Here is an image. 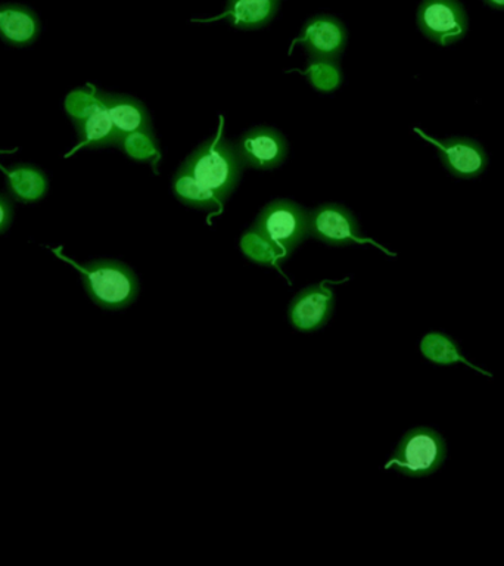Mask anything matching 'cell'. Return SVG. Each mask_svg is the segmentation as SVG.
I'll return each mask as SVG.
<instances>
[{
  "label": "cell",
  "instance_id": "cell-1",
  "mask_svg": "<svg viewBox=\"0 0 504 566\" xmlns=\"http://www.w3.org/2000/svg\"><path fill=\"white\" fill-rule=\"evenodd\" d=\"M55 254L78 270L84 290L97 307L124 310L130 307L139 296V279L133 269L122 261L101 259L87 264H77L60 251H55Z\"/></svg>",
  "mask_w": 504,
  "mask_h": 566
},
{
  "label": "cell",
  "instance_id": "cell-2",
  "mask_svg": "<svg viewBox=\"0 0 504 566\" xmlns=\"http://www.w3.org/2000/svg\"><path fill=\"white\" fill-rule=\"evenodd\" d=\"M193 177L206 185L221 203L230 198L242 179L243 164L234 148L223 136L217 133L211 139L202 142L181 164Z\"/></svg>",
  "mask_w": 504,
  "mask_h": 566
},
{
  "label": "cell",
  "instance_id": "cell-3",
  "mask_svg": "<svg viewBox=\"0 0 504 566\" xmlns=\"http://www.w3.org/2000/svg\"><path fill=\"white\" fill-rule=\"evenodd\" d=\"M65 113L77 132L78 144L70 155L78 149H97L117 146L122 136L111 122L108 111L97 97V87L88 86L69 93L65 99Z\"/></svg>",
  "mask_w": 504,
  "mask_h": 566
},
{
  "label": "cell",
  "instance_id": "cell-4",
  "mask_svg": "<svg viewBox=\"0 0 504 566\" xmlns=\"http://www.w3.org/2000/svg\"><path fill=\"white\" fill-rule=\"evenodd\" d=\"M447 442L435 429L418 427L407 431L385 464V469L410 478L433 475L447 459Z\"/></svg>",
  "mask_w": 504,
  "mask_h": 566
},
{
  "label": "cell",
  "instance_id": "cell-5",
  "mask_svg": "<svg viewBox=\"0 0 504 566\" xmlns=\"http://www.w3.org/2000/svg\"><path fill=\"white\" fill-rule=\"evenodd\" d=\"M252 228L287 259L309 238L308 211L291 199H274L260 211Z\"/></svg>",
  "mask_w": 504,
  "mask_h": 566
},
{
  "label": "cell",
  "instance_id": "cell-6",
  "mask_svg": "<svg viewBox=\"0 0 504 566\" xmlns=\"http://www.w3.org/2000/svg\"><path fill=\"white\" fill-rule=\"evenodd\" d=\"M420 33L438 46H450L466 38L469 18L460 0H422L416 13Z\"/></svg>",
  "mask_w": 504,
  "mask_h": 566
},
{
  "label": "cell",
  "instance_id": "cell-7",
  "mask_svg": "<svg viewBox=\"0 0 504 566\" xmlns=\"http://www.w3.org/2000/svg\"><path fill=\"white\" fill-rule=\"evenodd\" d=\"M308 233L309 237L329 247L345 248L354 243H374L392 255L371 239L363 238L356 217L339 203L327 202L308 211Z\"/></svg>",
  "mask_w": 504,
  "mask_h": 566
},
{
  "label": "cell",
  "instance_id": "cell-8",
  "mask_svg": "<svg viewBox=\"0 0 504 566\" xmlns=\"http://www.w3.org/2000/svg\"><path fill=\"white\" fill-rule=\"evenodd\" d=\"M243 167L273 170L281 167L290 153L286 137L277 128L256 126L239 137L234 144Z\"/></svg>",
  "mask_w": 504,
  "mask_h": 566
},
{
  "label": "cell",
  "instance_id": "cell-9",
  "mask_svg": "<svg viewBox=\"0 0 504 566\" xmlns=\"http://www.w3.org/2000/svg\"><path fill=\"white\" fill-rule=\"evenodd\" d=\"M416 133L435 146L442 166L458 179H476L489 167V157L480 142L469 139V137H449V139L440 140L419 128H416Z\"/></svg>",
  "mask_w": 504,
  "mask_h": 566
},
{
  "label": "cell",
  "instance_id": "cell-10",
  "mask_svg": "<svg viewBox=\"0 0 504 566\" xmlns=\"http://www.w3.org/2000/svg\"><path fill=\"white\" fill-rule=\"evenodd\" d=\"M334 291L325 283L304 287L291 301L287 318L294 329L312 334L323 329L335 312Z\"/></svg>",
  "mask_w": 504,
  "mask_h": 566
},
{
  "label": "cell",
  "instance_id": "cell-11",
  "mask_svg": "<svg viewBox=\"0 0 504 566\" xmlns=\"http://www.w3.org/2000/svg\"><path fill=\"white\" fill-rule=\"evenodd\" d=\"M348 31L338 18L327 15L313 17L305 22L296 43L303 44L309 60L338 61L347 48Z\"/></svg>",
  "mask_w": 504,
  "mask_h": 566
},
{
  "label": "cell",
  "instance_id": "cell-12",
  "mask_svg": "<svg viewBox=\"0 0 504 566\" xmlns=\"http://www.w3.org/2000/svg\"><path fill=\"white\" fill-rule=\"evenodd\" d=\"M97 97L108 111L111 122L117 128L122 139L133 133L153 132L149 111L136 97L122 95V93H108L101 88H97Z\"/></svg>",
  "mask_w": 504,
  "mask_h": 566
},
{
  "label": "cell",
  "instance_id": "cell-13",
  "mask_svg": "<svg viewBox=\"0 0 504 566\" xmlns=\"http://www.w3.org/2000/svg\"><path fill=\"white\" fill-rule=\"evenodd\" d=\"M39 34L40 20L33 9L18 3L0 4V39L8 46H30Z\"/></svg>",
  "mask_w": 504,
  "mask_h": 566
},
{
  "label": "cell",
  "instance_id": "cell-14",
  "mask_svg": "<svg viewBox=\"0 0 504 566\" xmlns=\"http://www.w3.org/2000/svg\"><path fill=\"white\" fill-rule=\"evenodd\" d=\"M7 180V192L12 201L21 203L40 202L49 192L46 172L34 164H13L11 167L0 166Z\"/></svg>",
  "mask_w": 504,
  "mask_h": 566
},
{
  "label": "cell",
  "instance_id": "cell-15",
  "mask_svg": "<svg viewBox=\"0 0 504 566\" xmlns=\"http://www.w3.org/2000/svg\"><path fill=\"white\" fill-rule=\"evenodd\" d=\"M281 0H233L228 2L223 15L238 29L254 30L272 22L279 11Z\"/></svg>",
  "mask_w": 504,
  "mask_h": 566
},
{
  "label": "cell",
  "instance_id": "cell-16",
  "mask_svg": "<svg viewBox=\"0 0 504 566\" xmlns=\"http://www.w3.org/2000/svg\"><path fill=\"white\" fill-rule=\"evenodd\" d=\"M420 353H422V356L427 358L428 361L433 363L435 366L445 367L462 363V365L485 375L486 378H493L490 371L472 365V363L463 356L462 349L459 348L458 343H455L450 335L444 334V332L435 331L424 335L422 340H420Z\"/></svg>",
  "mask_w": 504,
  "mask_h": 566
},
{
  "label": "cell",
  "instance_id": "cell-17",
  "mask_svg": "<svg viewBox=\"0 0 504 566\" xmlns=\"http://www.w3.org/2000/svg\"><path fill=\"white\" fill-rule=\"evenodd\" d=\"M172 192L180 202L199 210H216L223 206L206 185L181 166L172 179Z\"/></svg>",
  "mask_w": 504,
  "mask_h": 566
},
{
  "label": "cell",
  "instance_id": "cell-18",
  "mask_svg": "<svg viewBox=\"0 0 504 566\" xmlns=\"http://www.w3.org/2000/svg\"><path fill=\"white\" fill-rule=\"evenodd\" d=\"M241 250L251 261L261 265H277L283 255L254 228L248 230L241 238Z\"/></svg>",
  "mask_w": 504,
  "mask_h": 566
},
{
  "label": "cell",
  "instance_id": "cell-19",
  "mask_svg": "<svg viewBox=\"0 0 504 566\" xmlns=\"http://www.w3.org/2000/svg\"><path fill=\"white\" fill-rule=\"evenodd\" d=\"M309 83L318 92L329 93L339 87L343 82V74L338 61H314L309 60L308 69L305 71Z\"/></svg>",
  "mask_w": 504,
  "mask_h": 566
},
{
  "label": "cell",
  "instance_id": "cell-20",
  "mask_svg": "<svg viewBox=\"0 0 504 566\" xmlns=\"http://www.w3.org/2000/svg\"><path fill=\"white\" fill-rule=\"evenodd\" d=\"M118 148L136 161H153L159 155V146L154 132L133 133L124 136Z\"/></svg>",
  "mask_w": 504,
  "mask_h": 566
},
{
  "label": "cell",
  "instance_id": "cell-21",
  "mask_svg": "<svg viewBox=\"0 0 504 566\" xmlns=\"http://www.w3.org/2000/svg\"><path fill=\"white\" fill-rule=\"evenodd\" d=\"M13 221L12 199L7 195L0 193V234L11 228Z\"/></svg>",
  "mask_w": 504,
  "mask_h": 566
},
{
  "label": "cell",
  "instance_id": "cell-22",
  "mask_svg": "<svg viewBox=\"0 0 504 566\" xmlns=\"http://www.w3.org/2000/svg\"><path fill=\"white\" fill-rule=\"evenodd\" d=\"M486 7L494 9V11H504V0H484Z\"/></svg>",
  "mask_w": 504,
  "mask_h": 566
},
{
  "label": "cell",
  "instance_id": "cell-23",
  "mask_svg": "<svg viewBox=\"0 0 504 566\" xmlns=\"http://www.w3.org/2000/svg\"><path fill=\"white\" fill-rule=\"evenodd\" d=\"M228 2H233V0H228Z\"/></svg>",
  "mask_w": 504,
  "mask_h": 566
}]
</instances>
